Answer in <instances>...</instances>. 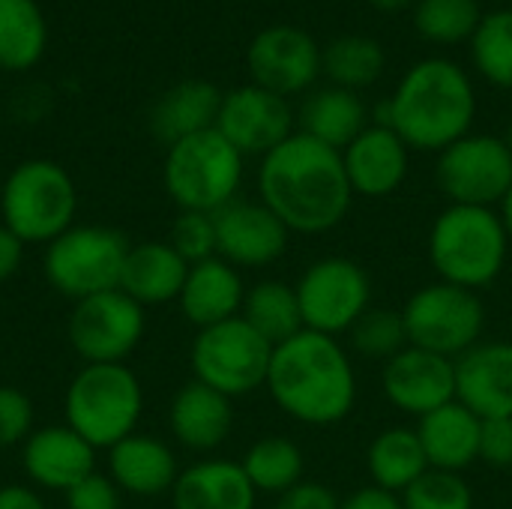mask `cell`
Wrapping results in <instances>:
<instances>
[{"label": "cell", "instance_id": "1", "mask_svg": "<svg viewBox=\"0 0 512 509\" xmlns=\"http://www.w3.org/2000/svg\"><path fill=\"white\" fill-rule=\"evenodd\" d=\"M258 195L291 234H327L345 222L354 189L342 153L294 132L261 159Z\"/></svg>", "mask_w": 512, "mask_h": 509}, {"label": "cell", "instance_id": "2", "mask_svg": "<svg viewBox=\"0 0 512 509\" xmlns=\"http://www.w3.org/2000/svg\"><path fill=\"white\" fill-rule=\"evenodd\" d=\"M264 387L303 426H336L357 402V372L345 345L315 330H300L273 348Z\"/></svg>", "mask_w": 512, "mask_h": 509}, {"label": "cell", "instance_id": "3", "mask_svg": "<svg viewBox=\"0 0 512 509\" xmlns=\"http://www.w3.org/2000/svg\"><path fill=\"white\" fill-rule=\"evenodd\" d=\"M474 117L477 93L468 72L447 57H426L402 75L372 123L396 129L411 150L441 153L471 135Z\"/></svg>", "mask_w": 512, "mask_h": 509}, {"label": "cell", "instance_id": "4", "mask_svg": "<svg viewBox=\"0 0 512 509\" xmlns=\"http://www.w3.org/2000/svg\"><path fill=\"white\" fill-rule=\"evenodd\" d=\"M510 234L495 207L450 204L429 228V261L438 282L480 291L507 267Z\"/></svg>", "mask_w": 512, "mask_h": 509}, {"label": "cell", "instance_id": "5", "mask_svg": "<svg viewBox=\"0 0 512 509\" xmlns=\"http://www.w3.org/2000/svg\"><path fill=\"white\" fill-rule=\"evenodd\" d=\"M144 411V390L126 363H84L69 381L63 414L66 426L78 432L93 450H111L138 432Z\"/></svg>", "mask_w": 512, "mask_h": 509}, {"label": "cell", "instance_id": "6", "mask_svg": "<svg viewBox=\"0 0 512 509\" xmlns=\"http://www.w3.org/2000/svg\"><path fill=\"white\" fill-rule=\"evenodd\" d=\"M162 183L180 213H219L237 201L243 183V153L213 126L168 147Z\"/></svg>", "mask_w": 512, "mask_h": 509}, {"label": "cell", "instance_id": "7", "mask_svg": "<svg viewBox=\"0 0 512 509\" xmlns=\"http://www.w3.org/2000/svg\"><path fill=\"white\" fill-rule=\"evenodd\" d=\"M78 189L69 171L51 159H27L15 165L0 192L3 225L21 243H51L75 225Z\"/></svg>", "mask_w": 512, "mask_h": 509}, {"label": "cell", "instance_id": "8", "mask_svg": "<svg viewBox=\"0 0 512 509\" xmlns=\"http://www.w3.org/2000/svg\"><path fill=\"white\" fill-rule=\"evenodd\" d=\"M129 243L120 231L105 225H72L45 246V279L72 303L117 291Z\"/></svg>", "mask_w": 512, "mask_h": 509}, {"label": "cell", "instance_id": "9", "mask_svg": "<svg viewBox=\"0 0 512 509\" xmlns=\"http://www.w3.org/2000/svg\"><path fill=\"white\" fill-rule=\"evenodd\" d=\"M273 345L258 336L240 315L198 330L189 363L195 381L213 387L228 399H240L267 384Z\"/></svg>", "mask_w": 512, "mask_h": 509}, {"label": "cell", "instance_id": "10", "mask_svg": "<svg viewBox=\"0 0 512 509\" xmlns=\"http://www.w3.org/2000/svg\"><path fill=\"white\" fill-rule=\"evenodd\" d=\"M408 345L459 360L465 351L483 342L486 306L477 291L432 282L408 297L405 309Z\"/></svg>", "mask_w": 512, "mask_h": 509}, {"label": "cell", "instance_id": "11", "mask_svg": "<svg viewBox=\"0 0 512 509\" xmlns=\"http://www.w3.org/2000/svg\"><path fill=\"white\" fill-rule=\"evenodd\" d=\"M294 288L303 327L336 339L348 333L357 318L372 306L369 273L357 261L342 255H330L309 264Z\"/></svg>", "mask_w": 512, "mask_h": 509}, {"label": "cell", "instance_id": "12", "mask_svg": "<svg viewBox=\"0 0 512 509\" xmlns=\"http://www.w3.org/2000/svg\"><path fill=\"white\" fill-rule=\"evenodd\" d=\"M438 189L450 204L501 207L512 186V150L495 135H465L438 153Z\"/></svg>", "mask_w": 512, "mask_h": 509}, {"label": "cell", "instance_id": "13", "mask_svg": "<svg viewBox=\"0 0 512 509\" xmlns=\"http://www.w3.org/2000/svg\"><path fill=\"white\" fill-rule=\"evenodd\" d=\"M144 330V306L120 288L78 300L66 321L69 345L84 363H123L141 345Z\"/></svg>", "mask_w": 512, "mask_h": 509}, {"label": "cell", "instance_id": "14", "mask_svg": "<svg viewBox=\"0 0 512 509\" xmlns=\"http://www.w3.org/2000/svg\"><path fill=\"white\" fill-rule=\"evenodd\" d=\"M246 66L252 84L288 99L309 90L321 75V48L303 27L273 24L249 42Z\"/></svg>", "mask_w": 512, "mask_h": 509}, {"label": "cell", "instance_id": "15", "mask_svg": "<svg viewBox=\"0 0 512 509\" xmlns=\"http://www.w3.org/2000/svg\"><path fill=\"white\" fill-rule=\"evenodd\" d=\"M216 129L243 156L264 159L294 135V111L285 96H276L258 84H246L222 96Z\"/></svg>", "mask_w": 512, "mask_h": 509}, {"label": "cell", "instance_id": "16", "mask_svg": "<svg viewBox=\"0 0 512 509\" xmlns=\"http://www.w3.org/2000/svg\"><path fill=\"white\" fill-rule=\"evenodd\" d=\"M384 399L408 417H426L456 402V360L408 345L381 372Z\"/></svg>", "mask_w": 512, "mask_h": 509}, {"label": "cell", "instance_id": "17", "mask_svg": "<svg viewBox=\"0 0 512 509\" xmlns=\"http://www.w3.org/2000/svg\"><path fill=\"white\" fill-rule=\"evenodd\" d=\"M216 222V255L231 267H267L279 261L288 249L291 231L282 219L264 207L261 201H231L219 213Z\"/></svg>", "mask_w": 512, "mask_h": 509}, {"label": "cell", "instance_id": "18", "mask_svg": "<svg viewBox=\"0 0 512 509\" xmlns=\"http://www.w3.org/2000/svg\"><path fill=\"white\" fill-rule=\"evenodd\" d=\"M456 399L480 420L512 417V342L489 339L456 360Z\"/></svg>", "mask_w": 512, "mask_h": 509}, {"label": "cell", "instance_id": "19", "mask_svg": "<svg viewBox=\"0 0 512 509\" xmlns=\"http://www.w3.org/2000/svg\"><path fill=\"white\" fill-rule=\"evenodd\" d=\"M21 465L33 486L66 495L96 471V450L66 423L42 426L21 444Z\"/></svg>", "mask_w": 512, "mask_h": 509}, {"label": "cell", "instance_id": "20", "mask_svg": "<svg viewBox=\"0 0 512 509\" xmlns=\"http://www.w3.org/2000/svg\"><path fill=\"white\" fill-rule=\"evenodd\" d=\"M408 153L411 147L399 138L396 129L369 123L345 150V174L354 195L363 198H387L408 177Z\"/></svg>", "mask_w": 512, "mask_h": 509}, {"label": "cell", "instance_id": "21", "mask_svg": "<svg viewBox=\"0 0 512 509\" xmlns=\"http://www.w3.org/2000/svg\"><path fill=\"white\" fill-rule=\"evenodd\" d=\"M168 426L180 447L192 453H213L228 441L234 429L231 399L192 378L174 393L168 408Z\"/></svg>", "mask_w": 512, "mask_h": 509}, {"label": "cell", "instance_id": "22", "mask_svg": "<svg viewBox=\"0 0 512 509\" xmlns=\"http://www.w3.org/2000/svg\"><path fill=\"white\" fill-rule=\"evenodd\" d=\"M243 300H246V285L240 270L216 255L189 267L177 303L183 318L198 330H204L237 318L243 312Z\"/></svg>", "mask_w": 512, "mask_h": 509}, {"label": "cell", "instance_id": "23", "mask_svg": "<svg viewBox=\"0 0 512 509\" xmlns=\"http://www.w3.org/2000/svg\"><path fill=\"white\" fill-rule=\"evenodd\" d=\"M108 477L126 495L156 498L174 489L180 471L177 456L165 441L135 432L108 450Z\"/></svg>", "mask_w": 512, "mask_h": 509}, {"label": "cell", "instance_id": "24", "mask_svg": "<svg viewBox=\"0 0 512 509\" xmlns=\"http://www.w3.org/2000/svg\"><path fill=\"white\" fill-rule=\"evenodd\" d=\"M480 432L483 420L468 411L459 399L420 417L417 435L426 450L429 468L462 474L474 462H480Z\"/></svg>", "mask_w": 512, "mask_h": 509}, {"label": "cell", "instance_id": "25", "mask_svg": "<svg viewBox=\"0 0 512 509\" xmlns=\"http://www.w3.org/2000/svg\"><path fill=\"white\" fill-rule=\"evenodd\" d=\"M189 264L177 255L168 240H144L129 246L120 276V291L129 294L135 303L162 306L180 300Z\"/></svg>", "mask_w": 512, "mask_h": 509}, {"label": "cell", "instance_id": "26", "mask_svg": "<svg viewBox=\"0 0 512 509\" xmlns=\"http://www.w3.org/2000/svg\"><path fill=\"white\" fill-rule=\"evenodd\" d=\"M258 492L240 462L204 459L180 471L171 504L174 509H255Z\"/></svg>", "mask_w": 512, "mask_h": 509}, {"label": "cell", "instance_id": "27", "mask_svg": "<svg viewBox=\"0 0 512 509\" xmlns=\"http://www.w3.org/2000/svg\"><path fill=\"white\" fill-rule=\"evenodd\" d=\"M222 90L204 78H186L165 90L150 111V132L162 144H177L189 135L207 132L216 126L222 108Z\"/></svg>", "mask_w": 512, "mask_h": 509}, {"label": "cell", "instance_id": "28", "mask_svg": "<svg viewBox=\"0 0 512 509\" xmlns=\"http://www.w3.org/2000/svg\"><path fill=\"white\" fill-rule=\"evenodd\" d=\"M297 120L303 135L342 153L369 126V111L354 90L324 87L306 96Z\"/></svg>", "mask_w": 512, "mask_h": 509}, {"label": "cell", "instance_id": "29", "mask_svg": "<svg viewBox=\"0 0 512 509\" xmlns=\"http://www.w3.org/2000/svg\"><path fill=\"white\" fill-rule=\"evenodd\" d=\"M366 468H369L372 486L402 495L411 483H417L429 471V459H426L417 429L390 426L378 432L366 450Z\"/></svg>", "mask_w": 512, "mask_h": 509}, {"label": "cell", "instance_id": "30", "mask_svg": "<svg viewBox=\"0 0 512 509\" xmlns=\"http://www.w3.org/2000/svg\"><path fill=\"white\" fill-rule=\"evenodd\" d=\"M48 45V24L36 0H0V69H33Z\"/></svg>", "mask_w": 512, "mask_h": 509}, {"label": "cell", "instance_id": "31", "mask_svg": "<svg viewBox=\"0 0 512 509\" xmlns=\"http://www.w3.org/2000/svg\"><path fill=\"white\" fill-rule=\"evenodd\" d=\"M240 318L264 336L273 348L294 339L303 327L300 303H297V288L279 279H264L246 291L243 312Z\"/></svg>", "mask_w": 512, "mask_h": 509}, {"label": "cell", "instance_id": "32", "mask_svg": "<svg viewBox=\"0 0 512 509\" xmlns=\"http://www.w3.org/2000/svg\"><path fill=\"white\" fill-rule=\"evenodd\" d=\"M387 66V54L378 39L366 33H345L336 36L321 51V72L333 81V87L342 90H360L381 78Z\"/></svg>", "mask_w": 512, "mask_h": 509}, {"label": "cell", "instance_id": "33", "mask_svg": "<svg viewBox=\"0 0 512 509\" xmlns=\"http://www.w3.org/2000/svg\"><path fill=\"white\" fill-rule=\"evenodd\" d=\"M243 474L264 495H282L303 480V450L282 435H267L255 441L240 459Z\"/></svg>", "mask_w": 512, "mask_h": 509}, {"label": "cell", "instance_id": "34", "mask_svg": "<svg viewBox=\"0 0 512 509\" xmlns=\"http://www.w3.org/2000/svg\"><path fill=\"white\" fill-rule=\"evenodd\" d=\"M477 72L495 87H512V9H495L480 18L471 36Z\"/></svg>", "mask_w": 512, "mask_h": 509}, {"label": "cell", "instance_id": "35", "mask_svg": "<svg viewBox=\"0 0 512 509\" xmlns=\"http://www.w3.org/2000/svg\"><path fill=\"white\" fill-rule=\"evenodd\" d=\"M483 12L477 0H417L414 27L435 45L471 42Z\"/></svg>", "mask_w": 512, "mask_h": 509}, {"label": "cell", "instance_id": "36", "mask_svg": "<svg viewBox=\"0 0 512 509\" xmlns=\"http://www.w3.org/2000/svg\"><path fill=\"white\" fill-rule=\"evenodd\" d=\"M351 345L360 357L369 360H393L399 351L408 348V330H405V318L402 312L384 309V306H369L357 324L348 330Z\"/></svg>", "mask_w": 512, "mask_h": 509}, {"label": "cell", "instance_id": "37", "mask_svg": "<svg viewBox=\"0 0 512 509\" xmlns=\"http://www.w3.org/2000/svg\"><path fill=\"white\" fill-rule=\"evenodd\" d=\"M405 509H474V492L462 480V474L429 468L417 483H411L402 495Z\"/></svg>", "mask_w": 512, "mask_h": 509}, {"label": "cell", "instance_id": "38", "mask_svg": "<svg viewBox=\"0 0 512 509\" xmlns=\"http://www.w3.org/2000/svg\"><path fill=\"white\" fill-rule=\"evenodd\" d=\"M168 243L192 267L207 258H216V222L210 213H180L171 225Z\"/></svg>", "mask_w": 512, "mask_h": 509}, {"label": "cell", "instance_id": "39", "mask_svg": "<svg viewBox=\"0 0 512 509\" xmlns=\"http://www.w3.org/2000/svg\"><path fill=\"white\" fill-rule=\"evenodd\" d=\"M33 435V402L9 384H0V450L21 447Z\"/></svg>", "mask_w": 512, "mask_h": 509}, {"label": "cell", "instance_id": "40", "mask_svg": "<svg viewBox=\"0 0 512 509\" xmlns=\"http://www.w3.org/2000/svg\"><path fill=\"white\" fill-rule=\"evenodd\" d=\"M66 509H120V489L108 474H87L66 492Z\"/></svg>", "mask_w": 512, "mask_h": 509}, {"label": "cell", "instance_id": "41", "mask_svg": "<svg viewBox=\"0 0 512 509\" xmlns=\"http://www.w3.org/2000/svg\"><path fill=\"white\" fill-rule=\"evenodd\" d=\"M480 462H486L489 468H498V471L512 468V417L483 420Z\"/></svg>", "mask_w": 512, "mask_h": 509}, {"label": "cell", "instance_id": "42", "mask_svg": "<svg viewBox=\"0 0 512 509\" xmlns=\"http://www.w3.org/2000/svg\"><path fill=\"white\" fill-rule=\"evenodd\" d=\"M342 501L336 498V492L324 483H309L300 480L297 486H291L288 492H282L276 498L273 509H339Z\"/></svg>", "mask_w": 512, "mask_h": 509}, {"label": "cell", "instance_id": "43", "mask_svg": "<svg viewBox=\"0 0 512 509\" xmlns=\"http://www.w3.org/2000/svg\"><path fill=\"white\" fill-rule=\"evenodd\" d=\"M339 509H405V504L393 492H384L378 486H366V489L354 492L351 498H345Z\"/></svg>", "mask_w": 512, "mask_h": 509}, {"label": "cell", "instance_id": "44", "mask_svg": "<svg viewBox=\"0 0 512 509\" xmlns=\"http://www.w3.org/2000/svg\"><path fill=\"white\" fill-rule=\"evenodd\" d=\"M24 261V243L6 225H0V282L12 279Z\"/></svg>", "mask_w": 512, "mask_h": 509}, {"label": "cell", "instance_id": "45", "mask_svg": "<svg viewBox=\"0 0 512 509\" xmlns=\"http://www.w3.org/2000/svg\"><path fill=\"white\" fill-rule=\"evenodd\" d=\"M0 509H48L45 501L39 498L36 489L21 486V483H9L0 486Z\"/></svg>", "mask_w": 512, "mask_h": 509}, {"label": "cell", "instance_id": "46", "mask_svg": "<svg viewBox=\"0 0 512 509\" xmlns=\"http://www.w3.org/2000/svg\"><path fill=\"white\" fill-rule=\"evenodd\" d=\"M369 6L381 9V12H399V9H408V6H417V0H366Z\"/></svg>", "mask_w": 512, "mask_h": 509}, {"label": "cell", "instance_id": "47", "mask_svg": "<svg viewBox=\"0 0 512 509\" xmlns=\"http://www.w3.org/2000/svg\"><path fill=\"white\" fill-rule=\"evenodd\" d=\"M501 222H504V228H507V234H510V243H512V186L510 192L504 195V201H501Z\"/></svg>", "mask_w": 512, "mask_h": 509}, {"label": "cell", "instance_id": "48", "mask_svg": "<svg viewBox=\"0 0 512 509\" xmlns=\"http://www.w3.org/2000/svg\"><path fill=\"white\" fill-rule=\"evenodd\" d=\"M507 144H510V150H512V123H510V129H507V138H504Z\"/></svg>", "mask_w": 512, "mask_h": 509}]
</instances>
